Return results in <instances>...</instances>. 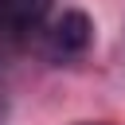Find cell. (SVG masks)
<instances>
[{"label":"cell","mask_w":125,"mask_h":125,"mask_svg":"<svg viewBox=\"0 0 125 125\" xmlns=\"http://www.w3.org/2000/svg\"><path fill=\"white\" fill-rule=\"evenodd\" d=\"M90 43H94V23H90V16L78 12V8L62 12V16L43 31V55H47L51 62H70V59L86 55Z\"/></svg>","instance_id":"obj_1"},{"label":"cell","mask_w":125,"mask_h":125,"mask_svg":"<svg viewBox=\"0 0 125 125\" xmlns=\"http://www.w3.org/2000/svg\"><path fill=\"white\" fill-rule=\"evenodd\" d=\"M55 0H0V35L23 39L43 27Z\"/></svg>","instance_id":"obj_2"}]
</instances>
